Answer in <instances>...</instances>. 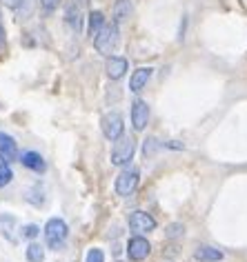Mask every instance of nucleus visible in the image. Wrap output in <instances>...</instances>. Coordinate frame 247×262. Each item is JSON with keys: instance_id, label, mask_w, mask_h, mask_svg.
<instances>
[{"instance_id": "1", "label": "nucleus", "mask_w": 247, "mask_h": 262, "mask_svg": "<svg viewBox=\"0 0 247 262\" xmlns=\"http://www.w3.org/2000/svg\"><path fill=\"white\" fill-rule=\"evenodd\" d=\"M43 233H45V245H47L51 251H60L69 238V227L63 218H49L43 229Z\"/></svg>"}, {"instance_id": "2", "label": "nucleus", "mask_w": 247, "mask_h": 262, "mask_svg": "<svg viewBox=\"0 0 247 262\" xmlns=\"http://www.w3.org/2000/svg\"><path fill=\"white\" fill-rule=\"evenodd\" d=\"M118 45H120V25H116L112 20V23L105 25V29H102L98 36H96L94 47L98 49V54L109 58V56H114V51L118 49Z\"/></svg>"}, {"instance_id": "3", "label": "nucleus", "mask_w": 247, "mask_h": 262, "mask_svg": "<svg viewBox=\"0 0 247 262\" xmlns=\"http://www.w3.org/2000/svg\"><path fill=\"white\" fill-rule=\"evenodd\" d=\"M134 154H136V140L129 138V136H122L114 142L112 147V165L114 167H129V162L134 160Z\"/></svg>"}, {"instance_id": "4", "label": "nucleus", "mask_w": 247, "mask_h": 262, "mask_svg": "<svg viewBox=\"0 0 247 262\" xmlns=\"http://www.w3.org/2000/svg\"><path fill=\"white\" fill-rule=\"evenodd\" d=\"M138 182H140L138 169H134V167H122V171L116 176V180H114V189H116V193H118L120 198H129V195L136 191Z\"/></svg>"}, {"instance_id": "5", "label": "nucleus", "mask_w": 247, "mask_h": 262, "mask_svg": "<svg viewBox=\"0 0 247 262\" xmlns=\"http://www.w3.org/2000/svg\"><path fill=\"white\" fill-rule=\"evenodd\" d=\"M100 131H102V136L112 142L122 138V136H125V120H122V116L118 111H109V114H105L100 118Z\"/></svg>"}, {"instance_id": "6", "label": "nucleus", "mask_w": 247, "mask_h": 262, "mask_svg": "<svg viewBox=\"0 0 247 262\" xmlns=\"http://www.w3.org/2000/svg\"><path fill=\"white\" fill-rule=\"evenodd\" d=\"M127 225L129 229H132L134 233H138V235H145V233H152L156 227H158V222H156V218L152 213H147V211H142V209H136V211L129 213V218H127Z\"/></svg>"}, {"instance_id": "7", "label": "nucleus", "mask_w": 247, "mask_h": 262, "mask_svg": "<svg viewBox=\"0 0 247 262\" xmlns=\"http://www.w3.org/2000/svg\"><path fill=\"white\" fill-rule=\"evenodd\" d=\"M152 253V245H149V240L145 235H132V238L127 240V258L134 260V262H142L147 258V255Z\"/></svg>"}, {"instance_id": "8", "label": "nucleus", "mask_w": 247, "mask_h": 262, "mask_svg": "<svg viewBox=\"0 0 247 262\" xmlns=\"http://www.w3.org/2000/svg\"><path fill=\"white\" fill-rule=\"evenodd\" d=\"M129 118H132V127L136 131H142L149 122V104L140 98H136L132 102V111H129Z\"/></svg>"}, {"instance_id": "9", "label": "nucleus", "mask_w": 247, "mask_h": 262, "mask_svg": "<svg viewBox=\"0 0 247 262\" xmlns=\"http://www.w3.org/2000/svg\"><path fill=\"white\" fill-rule=\"evenodd\" d=\"M0 160L5 162H16L20 160V151H18V142L14 136L5 134V131H0Z\"/></svg>"}, {"instance_id": "10", "label": "nucleus", "mask_w": 247, "mask_h": 262, "mask_svg": "<svg viewBox=\"0 0 247 262\" xmlns=\"http://www.w3.org/2000/svg\"><path fill=\"white\" fill-rule=\"evenodd\" d=\"M65 25H67L71 34H80L83 27H85V18H83V11L76 3L65 5Z\"/></svg>"}, {"instance_id": "11", "label": "nucleus", "mask_w": 247, "mask_h": 262, "mask_svg": "<svg viewBox=\"0 0 247 262\" xmlns=\"http://www.w3.org/2000/svg\"><path fill=\"white\" fill-rule=\"evenodd\" d=\"M127 69H129L127 58H122V56H109L105 60V74L109 80H120L127 74Z\"/></svg>"}, {"instance_id": "12", "label": "nucleus", "mask_w": 247, "mask_h": 262, "mask_svg": "<svg viewBox=\"0 0 247 262\" xmlns=\"http://www.w3.org/2000/svg\"><path fill=\"white\" fill-rule=\"evenodd\" d=\"M152 76H154L152 67H138L129 76V91H132V94H140V91L147 87V82L152 80Z\"/></svg>"}, {"instance_id": "13", "label": "nucleus", "mask_w": 247, "mask_h": 262, "mask_svg": "<svg viewBox=\"0 0 247 262\" xmlns=\"http://www.w3.org/2000/svg\"><path fill=\"white\" fill-rule=\"evenodd\" d=\"M20 165L34 173H45L47 171V162L38 151H23L20 154Z\"/></svg>"}, {"instance_id": "14", "label": "nucleus", "mask_w": 247, "mask_h": 262, "mask_svg": "<svg viewBox=\"0 0 247 262\" xmlns=\"http://www.w3.org/2000/svg\"><path fill=\"white\" fill-rule=\"evenodd\" d=\"M105 25H107V18H105V14H102L100 9L89 11V16H87V36L92 38V42L96 40V36L105 29Z\"/></svg>"}, {"instance_id": "15", "label": "nucleus", "mask_w": 247, "mask_h": 262, "mask_svg": "<svg viewBox=\"0 0 247 262\" xmlns=\"http://www.w3.org/2000/svg\"><path fill=\"white\" fill-rule=\"evenodd\" d=\"M132 14H134L132 0H116V3H114V7H112V20L116 25L127 23L129 18H132Z\"/></svg>"}, {"instance_id": "16", "label": "nucleus", "mask_w": 247, "mask_h": 262, "mask_svg": "<svg viewBox=\"0 0 247 262\" xmlns=\"http://www.w3.org/2000/svg\"><path fill=\"white\" fill-rule=\"evenodd\" d=\"M223 258H225L223 251L210 245H198L196 251H194V260L196 262H220Z\"/></svg>"}, {"instance_id": "17", "label": "nucleus", "mask_w": 247, "mask_h": 262, "mask_svg": "<svg viewBox=\"0 0 247 262\" xmlns=\"http://www.w3.org/2000/svg\"><path fill=\"white\" fill-rule=\"evenodd\" d=\"M16 225H18V220L11 213H0V235L7 238L9 242H16V233H14Z\"/></svg>"}, {"instance_id": "18", "label": "nucleus", "mask_w": 247, "mask_h": 262, "mask_svg": "<svg viewBox=\"0 0 247 262\" xmlns=\"http://www.w3.org/2000/svg\"><path fill=\"white\" fill-rule=\"evenodd\" d=\"M25 255H27L29 262H43L45 260V247H40L38 242L31 240L29 247H27V251H25Z\"/></svg>"}, {"instance_id": "19", "label": "nucleus", "mask_w": 247, "mask_h": 262, "mask_svg": "<svg viewBox=\"0 0 247 262\" xmlns=\"http://www.w3.org/2000/svg\"><path fill=\"white\" fill-rule=\"evenodd\" d=\"M14 180V171H11V165L5 160H0V189L7 187L9 182Z\"/></svg>"}, {"instance_id": "20", "label": "nucleus", "mask_w": 247, "mask_h": 262, "mask_svg": "<svg viewBox=\"0 0 247 262\" xmlns=\"http://www.w3.org/2000/svg\"><path fill=\"white\" fill-rule=\"evenodd\" d=\"M38 233H40V227L38 225H23L20 227V235L25 240H36Z\"/></svg>"}, {"instance_id": "21", "label": "nucleus", "mask_w": 247, "mask_h": 262, "mask_svg": "<svg viewBox=\"0 0 247 262\" xmlns=\"http://www.w3.org/2000/svg\"><path fill=\"white\" fill-rule=\"evenodd\" d=\"M38 3H40V9L45 11V14H54V11L60 7L63 0H38Z\"/></svg>"}, {"instance_id": "22", "label": "nucleus", "mask_w": 247, "mask_h": 262, "mask_svg": "<svg viewBox=\"0 0 247 262\" xmlns=\"http://www.w3.org/2000/svg\"><path fill=\"white\" fill-rule=\"evenodd\" d=\"M85 262H105V255H102V251L98 247H92L85 255Z\"/></svg>"}, {"instance_id": "23", "label": "nucleus", "mask_w": 247, "mask_h": 262, "mask_svg": "<svg viewBox=\"0 0 247 262\" xmlns=\"http://www.w3.org/2000/svg\"><path fill=\"white\" fill-rule=\"evenodd\" d=\"M160 147H162V145H160V142L156 140V138H147V140H145V147H142V151H145V156H152L154 151H158Z\"/></svg>"}, {"instance_id": "24", "label": "nucleus", "mask_w": 247, "mask_h": 262, "mask_svg": "<svg viewBox=\"0 0 247 262\" xmlns=\"http://www.w3.org/2000/svg\"><path fill=\"white\" fill-rule=\"evenodd\" d=\"M7 47V29H5V23H3V14H0V49Z\"/></svg>"}, {"instance_id": "25", "label": "nucleus", "mask_w": 247, "mask_h": 262, "mask_svg": "<svg viewBox=\"0 0 247 262\" xmlns=\"http://www.w3.org/2000/svg\"><path fill=\"white\" fill-rule=\"evenodd\" d=\"M0 3H3L5 7H9V9H14V11H16V9L23 5V0H0Z\"/></svg>"}, {"instance_id": "26", "label": "nucleus", "mask_w": 247, "mask_h": 262, "mask_svg": "<svg viewBox=\"0 0 247 262\" xmlns=\"http://www.w3.org/2000/svg\"><path fill=\"white\" fill-rule=\"evenodd\" d=\"M183 231H185V229L180 227V225H172L170 227V233H167V235H170V238H176V235H180Z\"/></svg>"}, {"instance_id": "27", "label": "nucleus", "mask_w": 247, "mask_h": 262, "mask_svg": "<svg viewBox=\"0 0 247 262\" xmlns=\"http://www.w3.org/2000/svg\"><path fill=\"white\" fill-rule=\"evenodd\" d=\"M78 3H83V5H85V3H87V0H78Z\"/></svg>"}, {"instance_id": "28", "label": "nucleus", "mask_w": 247, "mask_h": 262, "mask_svg": "<svg viewBox=\"0 0 247 262\" xmlns=\"http://www.w3.org/2000/svg\"><path fill=\"white\" fill-rule=\"evenodd\" d=\"M116 262H122V260H116Z\"/></svg>"}]
</instances>
